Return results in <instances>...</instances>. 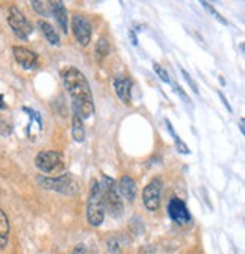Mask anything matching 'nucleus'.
I'll list each match as a JSON object with an SVG mask.
<instances>
[{
	"instance_id": "dca6fc26",
	"label": "nucleus",
	"mask_w": 245,
	"mask_h": 254,
	"mask_svg": "<svg viewBox=\"0 0 245 254\" xmlns=\"http://www.w3.org/2000/svg\"><path fill=\"white\" fill-rule=\"evenodd\" d=\"M9 219L3 209H0V250H3L8 244V236H9Z\"/></svg>"
},
{
	"instance_id": "7ed1b4c3",
	"label": "nucleus",
	"mask_w": 245,
	"mask_h": 254,
	"mask_svg": "<svg viewBox=\"0 0 245 254\" xmlns=\"http://www.w3.org/2000/svg\"><path fill=\"white\" fill-rule=\"evenodd\" d=\"M38 183L49 190H55V192H59L62 195H76L80 189V183L79 180L74 177V174H62L58 177H46V176H40L38 177Z\"/></svg>"
},
{
	"instance_id": "a211bd4d",
	"label": "nucleus",
	"mask_w": 245,
	"mask_h": 254,
	"mask_svg": "<svg viewBox=\"0 0 245 254\" xmlns=\"http://www.w3.org/2000/svg\"><path fill=\"white\" fill-rule=\"evenodd\" d=\"M32 5L34 11L43 17H47L52 14V8H50V2H41V0H34V2H30Z\"/></svg>"
},
{
	"instance_id": "ddd939ff",
	"label": "nucleus",
	"mask_w": 245,
	"mask_h": 254,
	"mask_svg": "<svg viewBox=\"0 0 245 254\" xmlns=\"http://www.w3.org/2000/svg\"><path fill=\"white\" fill-rule=\"evenodd\" d=\"M118 192L120 195L124 197L127 201H133L136 197V183L132 177L122 176L120 183H118Z\"/></svg>"
},
{
	"instance_id": "4be33fe9",
	"label": "nucleus",
	"mask_w": 245,
	"mask_h": 254,
	"mask_svg": "<svg viewBox=\"0 0 245 254\" xmlns=\"http://www.w3.org/2000/svg\"><path fill=\"white\" fill-rule=\"evenodd\" d=\"M108 245H109V251L111 253H114V254H118L120 253V247H118V242L115 239H111L108 242Z\"/></svg>"
},
{
	"instance_id": "bb28decb",
	"label": "nucleus",
	"mask_w": 245,
	"mask_h": 254,
	"mask_svg": "<svg viewBox=\"0 0 245 254\" xmlns=\"http://www.w3.org/2000/svg\"><path fill=\"white\" fill-rule=\"evenodd\" d=\"M5 109V100H3V95L0 94V111Z\"/></svg>"
},
{
	"instance_id": "f8f14e48",
	"label": "nucleus",
	"mask_w": 245,
	"mask_h": 254,
	"mask_svg": "<svg viewBox=\"0 0 245 254\" xmlns=\"http://www.w3.org/2000/svg\"><path fill=\"white\" fill-rule=\"evenodd\" d=\"M50 8H52V14L55 15L61 30L67 34L68 32V14H67V9L64 6L62 2H50Z\"/></svg>"
},
{
	"instance_id": "6ab92c4d",
	"label": "nucleus",
	"mask_w": 245,
	"mask_h": 254,
	"mask_svg": "<svg viewBox=\"0 0 245 254\" xmlns=\"http://www.w3.org/2000/svg\"><path fill=\"white\" fill-rule=\"evenodd\" d=\"M153 68H155V71H156V74L161 77V80L162 82H165V83H170V74H168V71L161 65V64H158V62H153Z\"/></svg>"
},
{
	"instance_id": "f257e3e1",
	"label": "nucleus",
	"mask_w": 245,
	"mask_h": 254,
	"mask_svg": "<svg viewBox=\"0 0 245 254\" xmlns=\"http://www.w3.org/2000/svg\"><path fill=\"white\" fill-rule=\"evenodd\" d=\"M62 82L71 97L73 111L77 112L82 117V120H86L91 115H94L96 106L93 99V91H91V86L85 74L76 67H67L62 71Z\"/></svg>"
},
{
	"instance_id": "b1692460",
	"label": "nucleus",
	"mask_w": 245,
	"mask_h": 254,
	"mask_svg": "<svg viewBox=\"0 0 245 254\" xmlns=\"http://www.w3.org/2000/svg\"><path fill=\"white\" fill-rule=\"evenodd\" d=\"M71 254H85V247H83V244H79V245H76Z\"/></svg>"
},
{
	"instance_id": "aec40b11",
	"label": "nucleus",
	"mask_w": 245,
	"mask_h": 254,
	"mask_svg": "<svg viewBox=\"0 0 245 254\" xmlns=\"http://www.w3.org/2000/svg\"><path fill=\"white\" fill-rule=\"evenodd\" d=\"M182 74H183V77H185L186 79V82H188V85L192 88V91L195 92V94H198V86H197V83L192 80V77L188 74V71H185V70H182Z\"/></svg>"
},
{
	"instance_id": "6e6552de",
	"label": "nucleus",
	"mask_w": 245,
	"mask_h": 254,
	"mask_svg": "<svg viewBox=\"0 0 245 254\" xmlns=\"http://www.w3.org/2000/svg\"><path fill=\"white\" fill-rule=\"evenodd\" d=\"M71 30L79 46L86 47L91 41V23L83 15H74L71 18Z\"/></svg>"
},
{
	"instance_id": "9b49d317",
	"label": "nucleus",
	"mask_w": 245,
	"mask_h": 254,
	"mask_svg": "<svg viewBox=\"0 0 245 254\" xmlns=\"http://www.w3.org/2000/svg\"><path fill=\"white\" fill-rule=\"evenodd\" d=\"M114 88H115V94L118 95V99L124 103L126 106H129L132 103V80L129 77H121V79H115L114 82Z\"/></svg>"
},
{
	"instance_id": "423d86ee",
	"label": "nucleus",
	"mask_w": 245,
	"mask_h": 254,
	"mask_svg": "<svg viewBox=\"0 0 245 254\" xmlns=\"http://www.w3.org/2000/svg\"><path fill=\"white\" fill-rule=\"evenodd\" d=\"M35 165L41 173H53L62 165V157L59 151L55 150H46L40 151L35 157Z\"/></svg>"
},
{
	"instance_id": "2eb2a0df",
	"label": "nucleus",
	"mask_w": 245,
	"mask_h": 254,
	"mask_svg": "<svg viewBox=\"0 0 245 254\" xmlns=\"http://www.w3.org/2000/svg\"><path fill=\"white\" fill-rule=\"evenodd\" d=\"M71 124H73V138H74V141L82 144L85 141V126H83L82 117L77 112H74V111H73V121H71Z\"/></svg>"
},
{
	"instance_id": "0eeeda50",
	"label": "nucleus",
	"mask_w": 245,
	"mask_h": 254,
	"mask_svg": "<svg viewBox=\"0 0 245 254\" xmlns=\"http://www.w3.org/2000/svg\"><path fill=\"white\" fill-rule=\"evenodd\" d=\"M161 192H162V182L159 179H153L142 190V201L148 210H158L161 206Z\"/></svg>"
},
{
	"instance_id": "a878e982",
	"label": "nucleus",
	"mask_w": 245,
	"mask_h": 254,
	"mask_svg": "<svg viewBox=\"0 0 245 254\" xmlns=\"http://www.w3.org/2000/svg\"><path fill=\"white\" fill-rule=\"evenodd\" d=\"M220 97H221V100H223V103H224V106L232 112V108H230V105H229V102H227V99L224 97V95H223V92H220Z\"/></svg>"
},
{
	"instance_id": "412c9836",
	"label": "nucleus",
	"mask_w": 245,
	"mask_h": 254,
	"mask_svg": "<svg viewBox=\"0 0 245 254\" xmlns=\"http://www.w3.org/2000/svg\"><path fill=\"white\" fill-rule=\"evenodd\" d=\"M201 5H203V6H204V8H206V9H207V11H209V12H210L212 15H215V17H217V18H218V20H220V21H221L223 24H227V21H226V20H224V18H223V17H221V15H220V14H218V12L215 11V9H213V8H212V6H210V5H209L207 2H201Z\"/></svg>"
},
{
	"instance_id": "393cba45",
	"label": "nucleus",
	"mask_w": 245,
	"mask_h": 254,
	"mask_svg": "<svg viewBox=\"0 0 245 254\" xmlns=\"http://www.w3.org/2000/svg\"><path fill=\"white\" fill-rule=\"evenodd\" d=\"M129 37H130V40H132V44H133V46H136V44H138V38H136L135 32H133L132 29L129 30Z\"/></svg>"
},
{
	"instance_id": "20e7f679",
	"label": "nucleus",
	"mask_w": 245,
	"mask_h": 254,
	"mask_svg": "<svg viewBox=\"0 0 245 254\" xmlns=\"http://www.w3.org/2000/svg\"><path fill=\"white\" fill-rule=\"evenodd\" d=\"M100 188H102V192H103V200H105V209L114 216H121L122 213V200H121V195L118 192V188H117V183L115 180H112L109 176H105L102 177V183H100Z\"/></svg>"
},
{
	"instance_id": "39448f33",
	"label": "nucleus",
	"mask_w": 245,
	"mask_h": 254,
	"mask_svg": "<svg viewBox=\"0 0 245 254\" xmlns=\"http://www.w3.org/2000/svg\"><path fill=\"white\" fill-rule=\"evenodd\" d=\"M8 24L11 26L12 32L15 34V37L20 38V40H27L29 35L34 32L32 24H30V23L27 21V18L24 17V14H23L17 6H11V8H9Z\"/></svg>"
},
{
	"instance_id": "f03ea898",
	"label": "nucleus",
	"mask_w": 245,
	"mask_h": 254,
	"mask_svg": "<svg viewBox=\"0 0 245 254\" xmlns=\"http://www.w3.org/2000/svg\"><path fill=\"white\" fill-rule=\"evenodd\" d=\"M105 200L100 188V182L93 180L89 188V195L86 201V218L91 226L99 227L105 219Z\"/></svg>"
},
{
	"instance_id": "9d476101",
	"label": "nucleus",
	"mask_w": 245,
	"mask_h": 254,
	"mask_svg": "<svg viewBox=\"0 0 245 254\" xmlns=\"http://www.w3.org/2000/svg\"><path fill=\"white\" fill-rule=\"evenodd\" d=\"M14 58L15 61L20 64V67H23L24 70H35L38 68V55L32 50H29L27 47H21V46H15L12 49Z\"/></svg>"
},
{
	"instance_id": "4468645a",
	"label": "nucleus",
	"mask_w": 245,
	"mask_h": 254,
	"mask_svg": "<svg viewBox=\"0 0 245 254\" xmlns=\"http://www.w3.org/2000/svg\"><path fill=\"white\" fill-rule=\"evenodd\" d=\"M38 27H40V30L43 32V35L46 37V40H47L52 46H59V44H61V38H59V35H58V32L55 30V27H53L49 21L40 20V21H38Z\"/></svg>"
},
{
	"instance_id": "1a4fd4ad",
	"label": "nucleus",
	"mask_w": 245,
	"mask_h": 254,
	"mask_svg": "<svg viewBox=\"0 0 245 254\" xmlns=\"http://www.w3.org/2000/svg\"><path fill=\"white\" fill-rule=\"evenodd\" d=\"M168 215L170 218L177 222L180 226H185L191 221V213L186 207V204L183 203L180 198H171L170 203H168Z\"/></svg>"
},
{
	"instance_id": "cd10ccee",
	"label": "nucleus",
	"mask_w": 245,
	"mask_h": 254,
	"mask_svg": "<svg viewBox=\"0 0 245 254\" xmlns=\"http://www.w3.org/2000/svg\"><path fill=\"white\" fill-rule=\"evenodd\" d=\"M239 127H241V132L244 133V118L239 120Z\"/></svg>"
},
{
	"instance_id": "f3484780",
	"label": "nucleus",
	"mask_w": 245,
	"mask_h": 254,
	"mask_svg": "<svg viewBox=\"0 0 245 254\" xmlns=\"http://www.w3.org/2000/svg\"><path fill=\"white\" fill-rule=\"evenodd\" d=\"M109 50H111V47H109V41L106 40V38H99V41H97V44H96V49H94V56H96V61H99V62H102L108 55H109Z\"/></svg>"
},
{
	"instance_id": "5701e85b",
	"label": "nucleus",
	"mask_w": 245,
	"mask_h": 254,
	"mask_svg": "<svg viewBox=\"0 0 245 254\" xmlns=\"http://www.w3.org/2000/svg\"><path fill=\"white\" fill-rule=\"evenodd\" d=\"M174 89H176V92H177V94L180 95V97H182L183 100H185L186 103H191V100H189V97H188V95L185 94V91H183V89H182V86H179V85H176V86H174Z\"/></svg>"
}]
</instances>
